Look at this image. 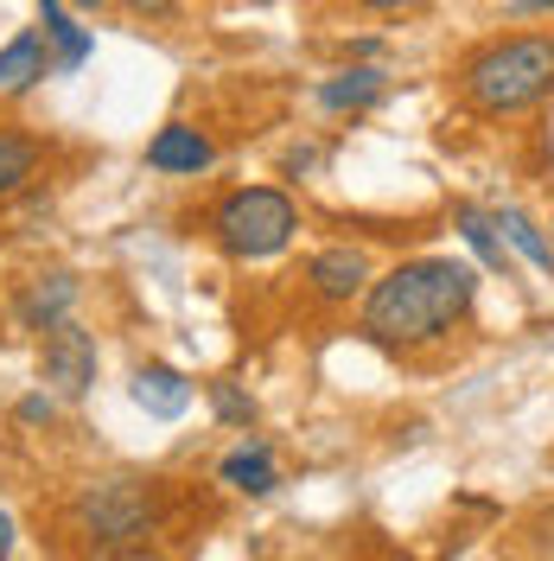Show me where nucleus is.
Listing matches in <instances>:
<instances>
[{
	"label": "nucleus",
	"mask_w": 554,
	"mask_h": 561,
	"mask_svg": "<svg viewBox=\"0 0 554 561\" xmlns=\"http://www.w3.org/2000/svg\"><path fill=\"white\" fill-rule=\"evenodd\" d=\"M389 96V70L382 65H350L338 77H325L319 83V108H332V115H363V108H377Z\"/></svg>",
	"instance_id": "8"
},
{
	"label": "nucleus",
	"mask_w": 554,
	"mask_h": 561,
	"mask_svg": "<svg viewBox=\"0 0 554 561\" xmlns=\"http://www.w3.org/2000/svg\"><path fill=\"white\" fill-rule=\"evenodd\" d=\"M217 479L230 491H249V497H268V491L280 485L275 472V454H268V440H243L236 454H223V466H217Z\"/></svg>",
	"instance_id": "10"
},
{
	"label": "nucleus",
	"mask_w": 554,
	"mask_h": 561,
	"mask_svg": "<svg viewBox=\"0 0 554 561\" xmlns=\"http://www.w3.org/2000/svg\"><path fill=\"white\" fill-rule=\"evenodd\" d=\"M357 7H370V13H415L420 0H357Z\"/></svg>",
	"instance_id": "19"
},
{
	"label": "nucleus",
	"mask_w": 554,
	"mask_h": 561,
	"mask_svg": "<svg viewBox=\"0 0 554 561\" xmlns=\"http://www.w3.org/2000/svg\"><path fill=\"white\" fill-rule=\"evenodd\" d=\"M38 167V147L26 135H0V198H13Z\"/></svg>",
	"instance_id": "16"
},
{
	"label": "nucleus",
	"mask_w": 554,
	"mask_h": 561,
	"mask_svg": "<svg viewBox=\"0 0 554 561\" xmlns=\"http://www.w3.org/2000/svg\"><path fill=\"white\" fill-rule=\"evenodd\" d=\"M452 224H459V237L472 243V255L485 262V268H497V275H510V243H504V230H497V217L478 205H459L452 210Z\"/></svg>",
	"instance_id": "14"
},
{
	"label": "nucleus",
	"mask_w": 554,
	"mask_h": 561,
	"mask_svg": "<svg viewBox=\"0 0 554 561\" xmlns=\"http://www.w3.org/2000/svg\"><path fill=\"white\" fill-rule=\"evenodd\" d=\"M70 517H77V529H83L90 542L122 549V542H135V536H147V529H153V491L135 485V479H103V485H83V491H77Z\"/></svg>",
	"instance_id": "4"
},
{
	"label": "nucleus",
	"mask_w": 554,
	"mask_h": 561,
	"mask_svg": "<svg viewBox=\"0 0 554 561\" xmlns=\"http://www.w3.org/2000/svg\"><path fill=\"white\" fill-rule=\"evenodd\" d=\"M128 7H135V13H166L173 0H128Z\"/></svg>",
	"instance_id": "22"
},
{
	"label": "nucleus",
	"mask_w": 554,
	"mask_h": 561,
	"mask_svg": "<svg viewBox=\"0 0 554 561\" xmlns=\"http://www.w3.org/2000/svg\"><path fill=\"white\" fill-rule=\"evenodd\" d=\"M147 167L153 173H185V179H198L217 167V147H210V135H198L192 122H166L160 135L147 140Z\"/></svg>",
	"instance_id": "6"
},
{
	"label": "nucleus",
	"mask_w": 554,
	"mask_h": 561,
	"mask_svg": "<svg viewBox=\"0 0 554 561\" xmlns=\"http://www.w3.org/2000/svg\"><path fill=\"white\" fill-rule=\"evenodd\" d=\"M45 70H51V45H45V33H20L7 51H0V96H26Z\"/></svg>",
	"instance_id": "11"
},
{
	"label": "nucleus",
	"mask_w": 554,
	"mask_h": 561,
	"mask_svg": "<svg viewBox=\"0 0 554 561\" xmlns=\"http://www.w3.org/2000/svg\"><path fill=\"white\" fill-rule=\"evenodd\" d=\"M307 280L319 300H350V294H370V262H363V249H319L307 262Z\"/></svg>",
	"instance_id": "7"
},
{
	"label": "nucleus",
	"mask_w": 554,
	"mask_h": 561,
	"mask_svg": "<svg viewBox=\"0 0 554 561\" xmlns=\"http://www.w3.org/2000/svg\"><path fill=\"white\" fill-rule=\"evenodd\" d=\"M13 556V517H7V511H0V561Z\"/></svg>",
	"instance_id": "21"
},
{
	"label": "nucleus",
	"mask_w": 554,
	"mask_h": 561,
	"mask_svg": "<svg viewBox=\"0 0 554 561\" xmlns=\"http://www.w3.org/2000/svg\"><path fill=\"white\" fill-rule=\"evenodd\" d=\"M70 307H77V280L70 275H38L26 294H20V319L33 325V332H51V325H65Z\"/></svg>",
	"instance_id": "13"
},
{
	"label": "nucleus",
	"mask_w": 554,
	"mask_h": 561,
	"mask_svg": "<svg viewBox=\"0 0 554 561\" xmlns=\"http://www.w3.org/2000/svg\"><path fill=\"white\" fill-rule=\"evenodd\" d=\"M490 217H497L504 243L517 249L522 262H535V268H549V275H554V243L542 237V230H535V224H529V217H522V210H490Z\"/></svg>",
	"instance_id": "15"
},
{
	"label": "nucleus",
	"mask_w": 554,
	"mask_h": 561,
	"mask_svg": "<svg viewBox=\"0 0 554 561\" xmlns=\"http://www.w3.org/2000/svg\"><path fill=\"white\" fill-rule=\"evenodd\" d=\"M13 415L26 421V427H38V421H51V396H26V402H20Z\"/></svg>",
	"instance_id": "18"
},
{
	"label": "nucleus",
	"mask_w": 554,
	"mask_h": 561,
	"mask_svg": "<svg viewBox=\"0 0 554 561\" xmlns=\"http://www.w3.org/2000/svg\"><path fill=\"white\" fill-rule=\"evenodd\" d=\"M210 230H217L223 255H236V262H268V255H280V249L293 243L300 210H293V198L275 192V185H243V192H230V198L217 205Z\"/></svg>",
	"instance_id": "3"
},
{
	"label": "nucleus",
	"mask_w": 554,
	"mask_h": 561,
	"mask_svg": "<svg viewBox=\"0 0 554 561\" xmlns=\"http://www.w3.org/2000/svg\"><path fill=\"white\" fill-rule=\"evenodd\" d=\"M135 402L153 421H178L192 409V383L178 377L173 364H147V370H135Z\"/></svg>",
	"instance_id": "9"
},
{
	"label": "nucleus",
	"mask_w": 554,
	"mask_h": 561,
	"mask_svg": "<svg viewBox=\"0 0 554 561\" xmlns=\"http://www.w3.org/2000/svg\"><path fill=\"white\" fill-rule=\"evenodd\" d=\"M38 20H45V45H51V70H83L90 65V33L65 13V0H38Z\"/></svg>",
	"instance_id": "12"
},
{
	"label": "nucleus",
	"mask_w": 554,
	"mask_h": 561,
	"mask_svg": "<svg viewBox=\"0 0 554 561\" xmlns=\"http://www.w3.org/2000/svg\"><path fill=\"white\" fill-rule=\"evenodd\" d=\"M210 402H217V421H230V427H249V421H255V402H249V396H236L230 383L210 389Z\"/></svg>",
	"instance_id": "17"
},
{
	"label": "nucleus",
	"mask_w": 554,
	"mask_h": 561,
	"mask_svg": "<svg viewBox=\"0 0 554 561\" xmlns=\"http://www.w3.org/2000/svg\"><path fill=\"white\" fill-rule=\"evenodd\" d=\"M478 300V268L452 262V255H420L402 262L382 280H370L363 294V332L377 345H434L440 332H452Z\"/></svg>",
	"instance_id": "1"
},
{
	"label": "nucleus",
	"mask_w": 554,
	"mask_h": 561,
	"mask_svg": "<svg viewBox=\"0 0 554 561\" xmlns=\"http://www.w3.org/2000/svg\"><path fill=\"white\" fill-rule=\"evenodd\" d=\"M459 90L478 115H522L554 90V38L517 33L485 45L472 65L459 70Z\"/></svg>",
	"instance_id": "2"
},
{
	"label": "nucleus",
	"mask_w": 554,
	"mask_h": 561,
	"mask_svg": "<svg viewBox=\"0 0 554 561\" xmlns=\"http://www.w3.org/2000/svg\"><path fill=\"white\" fill-rule=\"evenodd\" d=\"M77 7H90V13H96V7H103V0H77Z\"/></svg>",
	"instance_id": "23"
},
{
	"label": "nucleus",
	"mask_w": 554,
	"mask_h": 561,
	"mask_svg": "<svg viewBox=\"0 0 554 561\" xmlns=\"http://www.w3.org/2000/svg\"><path fill=\"white\" fill-rule=\"evenodd\" d=\"M45 383L58 389V396H70V402L90 396V383H96V339L77 319L45 332Z\"/></svg>",
	"instance_id": "5"
},
{
	"label": "nucleus",
	"mask_w": 554,
	"mask_h": 561,
	"mask_svg": "<svg viewBox=\"0 0 554 561\" xmlns=\"http://www.w3.org/2000/svg\"><path fill=\"white\" fill-rule=\"evenodd\" d=\"M517 20H535V13H554V0H510Z\"/></svg>",
	"instance_id": "20"
}]
</instances>
